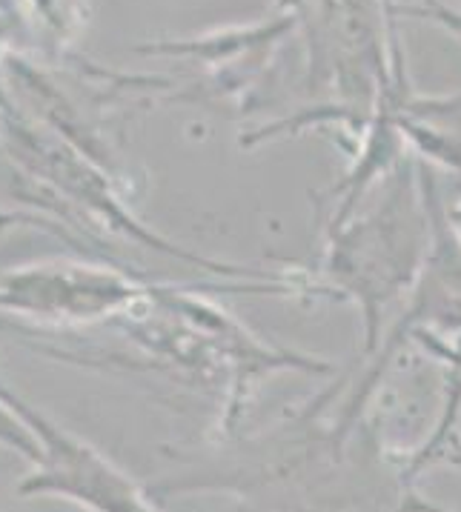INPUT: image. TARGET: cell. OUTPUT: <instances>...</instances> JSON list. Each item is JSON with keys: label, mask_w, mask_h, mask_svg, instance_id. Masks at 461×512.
I'll use <instances>...</instances> for the list:
<instances>
[{"label": "cell", "mask_w": 461, "mask_h": 512, "mask_svg": "<svg viewBox=\"0 0 461 512\" xmlns=\"http://www.w3.org/2000/svg\"><path fill=\"white\" fill-rule=\"evenodd\" d=\"M321 284L333 301H353L361 312L364 349L361 358H373L381 341L387 307L407 295L419 275L430 221L421 198L419 175L413 161H401L378 189L376 204L356 212L336 229H327Z\"/></svg>", "instance_id": "6da1fadb"}, {"label": "cell", "mask_w": 461, "mask_h": 512, "mask_svg": "<svg viewBox=\"0 0 461 512\" xmlns=\"http://www.w3.org/2000/svg\"><path fill=\"white\" fill-rule=\"evenodd\" d=\"M416 175H419L421 198H424L427 221H430L427 252H424L419 275H416V281L410 287L407 307L401 312L399 321L393 324L390 335L378 341V349L373 352L370 364L361 375L358 390L353 392L350 404L344 407V415L338 418V432H350L361 407L367 404L373 387L390 367V361L419 332H433V335L447 332V335L456 338V344L461 347V238L447 221V206H444V198H441L436 169L419 161Z\"/></svg>", "instance_id": "7a4b0ae2"}, {"label": "cell", "mask_w": 461, "mask_h": 512, "mask_svg": "<svg viewBox=\"0 0 461 512\" xmlns=\"http://www.w3.org/2000/svg\"><path fill=\"white\" fill-rule=\"evenodd\" d=\"M158 284L86 261H35L0 272V312L43 327H95L126 318Z\"/></svg>", "instance_id": "3957f363"}, {"label": "cell", "mask_w": 461, "mask_h": 512, "mask_svg": "<svg viewBox=\"0 0 461 512\" xmlns=\"http://www.w3.org/2000/svg\"><path fill=\"white\" fill-rule=\"evenodd\" d=\"M0 401L21 418L41 444L35 470L21 481V495H58L89 512H158L126 472L106 461L78 435L61 430L52 418L29 407L9 387L0 384Z\"/></svg>", "instance_id": "277c9868"}, {"label": "cell", "mask_w": 461, "mask_h": 512, "mask_svg": "<svg viewBox=\"0 0 461 512\" xmlns=\"http://www.w3.org/2000/svg\"><path fill=\"white\" fill-rule=\"evenodd\" d=\"M281 6H284L281 12L270 15L267 21L252 23V26H235V29L201 35L192 41L147 43L141 52L204 63L212 72V78L218 81L221 92H238L244 83L252 81V75L264 63L270 61L275 46L298 26L295 0H284Z\"/></svg>", "instance_id": "5b68a950"}, {"label": "cell", "mask_w": 461, "mask_h": 512, "mask_svg": "<svg viewBox=\"0 0 461 512\" xmlns=\"http://www.w3.org/2000/svg\"><path fill=\"white\" fill-rule=\"evenodd\" d=\"M421 349H427L430 355L441 358L447 364V375H444V410H441L436 430L430 432V438L421 444L419 450L410 458H404L401 467V484L404 490H410L413 478H419L421 472L433 464H459L461 467V441H459V418H461V347H447L444 338L433 335V332H419L413 338Z\"/></svg>", "instance_id": "8992f818"}, {"label": "cell", "mask_w": 461, "mask_h": 512, "mask_svg": "<svg viewBox=\"0 0 461 512\" xmlns=\"http://www.w3.org/2000/svg\"><path fill=\"white\" fill-rule=\"evenodd\" d=\"M55 46L72 43L89 21L86 0H23Z\"/></svg>", "instance_id": "52a82bcc"}, {"label": "cell", "mask_w": 461, "mask_h": 512, "mask_svg": "<svg viewBox=\"0 0 461 512\" xmlns=\"http://www.w3.org/2000/svg\"><path fill=\"white\" fill-rule=\"evenodd\" d=\"M0 444L9 447L12 452H18V455H23V458L32 461V464L41 458V444H38V438L32 435V430L23 424L15 412L9 410L6 401H0Z\"/></svg>", "instance_id": "ba28073f"}, {"label": "cell", "mask_w": 461, "mask_h": 512, "mask_svg": "<svg viewBox=\"0 0 461 512\" xmlns=\"http://www.w3.org/2000/svg\"><path fill=\"white\" fill-rule=\"evenodd\" d=\"M23 26L21 6L15 0H0V103L6 101V89H3V81H6V63H9V46L18 38Z\"/></svg>", "instance_id": "9c48e42d"}, {"label": "cell", "mask_w": 461, "mask_h": 512, "mask_svg": "<svg viewBox=\"0 0 461 512\" xmlns=\"http://www.w3.org/2000/svg\"><path fill=\"white\" fill-rule=\"evenodd\" d=\"M404 15H413V18H424V21H433L444 26L450 35H456L461 41V12H453V9H447L444 3L439 0H424V6L419 9H399Z\"/></svg>", "instance_id": "30bf717a"}, {"label": "cell", "mask_w": 461, "mask_h": 512, "mask_svg": "<svg viewBox=\"0 0 461 512\" xmlns=\"http://www.w3.org/2000/svg\"><path fill=\"white\" fill-rule=\"evenodd\" d=\"M393 512H450V510H444V507H436V504L424 501V498H419V495L407 492V495L401 498L399 504H396V510H393Z\"/></svg>", "instance_id": "8fae6325"}, {"label": "cell", "mask_w": 461, "mask_h": 512, "mask_svg": "<svg viewBox=\"0 0 461 512\" xmlns=\"http://www.w3.org/2000/svg\"><path fill=\"white\" fill-rule=\"evenodd\" d=\"M447 221H450V226L456 229V235L461 238V204L447 206Z\"/></svg>", "instance_id": "7c38bea8"}, {"label": "cell", "mask_w": 461, "mask_h": 512, "mask_svg": "<svg viewBox=\"0 0 461 512\" xmlns=\"http://www.w3.org/2000/svg\"><path fill=\"white\" fill-rule=\"evenodd\" d=\"M0 118H3V106H0Z\"/></svg>", "instance_id": "4fadbf2b"}]
</instances>
